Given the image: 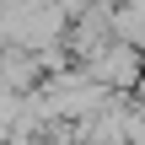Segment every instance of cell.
<instances>
[{"label":"cell","instance_id":"1","mask_svg":"<svg viewBox=\"0 0 145 145\" xmlns=\"http://www.w3.org/2000/svg\"><path fill=\"white\" fill-rule=\"evenodd\" d=\"M97 75L113 81V86H129V81H135V54H129V48H108V54L97 59Z\"/></svg>","mask_w":145,"mask_h":145},{"label":"cell","instance_id":"2","mask_svg":"<svg viewBox=\"0 0 145 145\" xmlns=\"http://www.w3.org/2000/svg\"><path fill=\"white\" fill-rule=\"evenodd\" d=\"M118 32H129V38H145V0H135V5L118 16Z\"/></svg>","mask_w":145,"mask_h":145}]
</instances>
